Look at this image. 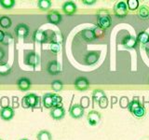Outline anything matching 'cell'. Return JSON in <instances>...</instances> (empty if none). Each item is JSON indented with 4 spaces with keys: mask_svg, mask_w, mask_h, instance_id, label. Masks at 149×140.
I'll return each mask as SVG.
<instances>
[{
    "mask_svg": "<svg viewBox=\"0 0 149 140\" xmlns=\"http://www.w3.org/2000/svg\"><path fill=\"white\" fill-rule=\"evenodd\" d=\"M132 114L135 117H137V118H142V117H143L144 115H146V108H144L143 106H140L139 107H137V108L132 112Z\"/></svg>",
    "mask_w": 149,
    "mask_h": 140,
    "instance_id": "obj_29",
    "label": "cell"
},
{
    "mask_svg": "<svg viewBox=\"0 0 149 140\" xmlns=\"http://www.w3.org/2000/svg\"><path fill=\"white\" fill-rule=\"evenodd\" d=\"M11 20L8 16H2L0 18V26H1L3 29H8L11 26Z\"/></svg>",
    "mask_w": 149,
    "mask_h": 140,
    "instance_id": "obj_22",
    "label": "cell"
},
{
    "mask_svg": "<svg viewBox=\"0 0 149 140\" xmlns=\"http://www.w3.org/2000/svg\"><path fill=\"white\" fill-rule=\"evenodd\" d=\"M104 96H105V93L104 91H102V90H96V91L93 92V94H92L93 100H95L96 102H99V100Z\"/></svg>",
    "mask_w": 149,
    "mask_h": 140,
    "instance_id": "obj_30",
    "label": "cell"
},
{
    "mask_svg": "<svg viewBox=\"0 0 149 140\" xmlns=\"http://www.w3.org/2000/svg\"><path fill=\"white\" fill-rule=\"evenodd\" d=\"M62 102H63V98L61 97L60 95L56 94L54 95V98H53V107H56V106H62ZM52 107V108H53Z\"/></svg>",
    "mask_w": 149,
    "mask_h": 140,
    "instance_id": "obj_32",
    "label": "cell"
},
{
    "mask_svg": "<svg viewBox=\"0 0 149 140\" xmlns=\"http://www.w3.org/2000/svg\"><path fill=\"white\" fill-rule=\"evenodd\" d=\"M130 105V102H129V99L126 96L122 97L120 99V106L123 107V108H126V107H128Z\"/></svg>",
    "mask_w": 149,
    "mask_h": 140,
    "instance_id": "obj_34",
    "label": "cell"
},
{
    "mask_svg": "<svg viewBox=\"0 0 149 140\" xmlns=\"http://www.w3.org/2000/svg\"><path fill=\"white\" fill-rule=\"evenodd\" d=\"M84 112H85V108H83L81 105L74 104L70 108L69 114L73 119H80L84 116Z\"/></svg>",
    "mask_w": 149,
    "mask_h": 140,
    "instance_id": "obj_3",
    "label": "cell"
},
{
    "mask_svg": "<svg viewBox=\"0 0 149 140\" xmlns=\"http://www.w3.org/2000/svg\"><path fill=\"white\" fill-rule=\"evenodd\" d=\"M144 46V49H146V50H149V42L147 44H146V45H143Z\"/></svg>",
    "mask_w": 149,
    "mask_h": 140,
    "instance_id": "obj_40",
    "label": "cell"
},
{
    "mask_svg": "<svg viewBox=\"0 0 149 140\" xmlns=\"http://www.w3.org/2000/svg\"><path fill=\"white\" fill-rule=\"evenodd\" d=\"M15 116V111L11 106H4L0 110V118L3 120H11Z\"/></svg>",
    "mask_w": 149,
    "mask_h": 140,
    "instance_id": "obj_4",
    "label": "cell"
},
{
    "mask_svg": "<svg viewBox=\"0 0 149 140\" xmlns=\"http://www.w3.org/2000/svg\"><path fill=\"white\" fill-rule=\"evenodd\" d=\"M47 70L50 75H57L62 71V67H61V64L58 61H51L48 64Z\"/></svg>",
    "mask_w": 149,
    "mask_h": 140,
    "instance_id": "obj_15",
    "label": "cell"
},
{
    "mask_svg": "<svg viewBox=\"0 0 149 140\" xmlns=\"http://www.w3.org/2000/svg\"><path fill=\"white\" fill-rule=\"evenodd\" d=\"M49 115L50 117L55 120H63L65 116V109L62 106H56L53 107V108L50 109L49 112Z\"/></svg>",
    "mask_w": 149,
    "mask_h": 140,
    "instance_id": "obj_6",
    "label": "cell"
},
{
    "mask_svg": "<svg viewBox=\"0 0 149 140\" xmlns=\"http://www.w3.org/2000/svg\"><path fill=\"white\" fill-rule=\"evenodd\" d=\"M82 3L86 4V5H93V4L96 3V1H95V0H91H91H88H88H83Z\"/></svg>",
    "mask_w": 149,
    "mask_h": 140,
    "instance_id": "obj_38",
    "label": "cell"
},
{
    "mask_svg": "<svg viewBox=\"0 0 149 140\" xmlns=\"http://www.w3.org/2000/svg\"><path fill=\"white\" fill-rule=\"evenodd\" d=\"M100 58V52L99 51H90L85 56V64L88 65L94 64L98 62Z\"/></svg>",
    "mask_w": 149,
    "mask_h": 140,
    "instance_id": "obj_14",
    "label": "cell"
},
{
    "mask_svg": "<svg viewBox=\"0 0 149 140\" xmlns=\"http://www.w3.org/2000/svg\"><path fill=\"white\" fill-rule=\"evenodd\" d=\"M88 121L91 125L94 126L101 120V114L96 110H91L88 113Z\"/></svg>",
    "mask_w": 149,
    "mask_h": 140,
    "instance_id": "obj_16",
    "label": "cell"
},
{
    "mask_svg": "<svg viewBox=\"0 0 149 140\" xmlns=\"http://www.w3.org/2000/svg\"><path fill=\"white\" fill-rule=\"evenodd\" d=\"M39 102V97L35 93H28L22 100V105L24 108H35Z\"/></svg>",
    "mask_w": 149,
    "mask_h": 140,
    "instance_id": "obj_1",
    "label": "cell"
},
{
    "mask_svg": "<svg viewBox=\"0 0 149 140\" xmlns=\"http://www.w3.org/2000/svg\"><path fill=\"white\" fill-rule=\"evenodd\" d=\"M138 15L141 19L146 20L149 18V8L147 6H142L138 9Z\"/></svg>",
    "mask_w": 149,
    "mask_h": 140,
    "instance_id": "obj_23",
    "label": "cell"
},
{
    "mask_svg": "<svg viewBox=\"0 0 149 140\" xmlns=\"http://www.w3.org/2000/svg\"><path fill=\"white\" fill-rule=\"evenodd\" d=\"M114 12L118 17H125L128 14V7L127 3H125L124 1L118 2L114 6Z\"/></svg>",
    "mask_w": 149,
    "mask_h": 140,
    "instance_id": "obj_2",
    "label": "cell"
},
{
    "mask_svg": "<svg viewBox=\"0 0 149 140\" xmlns=\"http://www.w3.org/2000/svg\"><path fill=\"white\" fill-rule=\"evenodd\" d=\"M25 64L27 65H30V66L36 67L40 64V57L39 55L32 51V52L28 53L26 58H25Z\"/></svg>",
    "mask_w": 149,
    "mask_h": 140,
    "instance_id": "obj_5",
    "label": "cell"
},
{
    "mask_svg": "<svg viewBox=\"0 0 149 140\" xmlns=\"http://www.w3.org/2000/svg\"><path fill=\"white\" fill-rule=\"evenodd\" d=\"M37 8L43 11H47L51 8V1L49 0H38L37 1Z\"/></svg>",
    "mask_w": 149,
    "mask_h": 140,
    "instance_id": "obj_21",
    "label": "cell"
},
{
    "mask_svg": "<svg viewBox=\"0 0 149 140\" xmlns=\"http://www.w3.org/2000/svg\"><path fill=\"white\" fill-rule=\"evenodd\" d=\"M61 50V45L60 44H56V43H51L50 44V50L54 53L59 52Z\"/></svg>",
    "mask_w": 149,
    "mask_h": 140,
    "instance_id": "obj_35",
    "label": "cell"
},
{
    "mask_svg": "<svg viewBox=\"0 0 149 140\" xmlns=\"http://www.w3.org/2000/svg\"><path fill=\"white\" fill-rule=\"evenodd\" d=\"M4 56H5V51L1 48H0V62H1L2 59L4 58ZM0 64H1V63H0Z\"/></svg>",
    "mask_w": 149,
    "mask_h": 140,
    "instance_id": "obj_39",
    "label": "cell"
},
{
    "mask_svg": "<svg viewBox=\"0 0 149 140\" xmlns=\"http://www.w3.org/2000/svg\"><path fill=\"white\" fill-rule=\"evenodd\" d=\"M55 93H45L42 97V103L46 108H52L53 107V98Z\"/></svg>",
    "mask_w": 149,
    "mask_h": 140,
    "instance_id": "obj_17",
    "label": "cell"
},
{
    "mask_svg": "<svg viewBox=\"0 0 149 140\" xmlns=\"http://www.w3.org/2000/svg\"><path fill=\"white\" fill-rule=\"evenodd\" d=\"M15 0H0V6L5 9H11L15 7Z\"/></svg>",
    "mask_w": 149,
    "mask_h": 140,
    "instance_id": "obj_24",
    "label": "cell"
},
{
    "mask_svg": "<svg viewBox=\"0 0 149 140\" xmlns=\"http://www.w3.org/2000/svg\"><path fill=\"white\" fill-rule=\"evenodd\" d=\"M37 140H52V135L47 130H41L36 134Z\"/></svg>",
    "mask_w": 149,
    "mask_h": 140,
    "instance_id": "obj_20",
    "label": "cell"
},
{
    "mask_svg": "<svg viewBox=\"0 0 149 140\" xmlns=\"http://www.w3.org/2000/svg\"><path fill=\"white\" fill-rule=\"evenodd\" d=\"M47 19H48L49 22L52 23V24L57 25L62 22V15L57 10H51L47 14Z\"/></svg>",
    "mask_w": 149,
    "mask_h": 140,
    "instance_id": "obj_10",
    "label": "cell"
},
{
    "mask_svg": "<svg viewBox=\"0 0 149 140\" xmlns=\"http://www.w3.org/2000/svg\"><path fill=\"white\" fill-rule=\"evenodd\" d=\"M98 104H99V106L101 107V108L104 109L107 107V106H108V99H107L106 95L102 97L101 99L99 100V102H98Z\"/></svg>",
    "mask_w": 149,
    "mask_h": 140,
    "instance_id": "obj_33",
    "label": "cell"
},
{
    "mask_svg": "<svg viewBox=\"0 0 149 140\" xmlns=\"http://www.w3.org/2000/svg\"><path fill=\"white\" fill-rule=\"evenodd\" d=\"M127 7L130 10H136L139 8V1L138 0H128Z\"/></svg>",
    "mask_w": 149,
    "mask_h": 140,
    "instance_id": "obj_28",
    "label": "cell"
},
{
    "mask_svg": "<svg viewBox=\"0 0 149 140\" xmlns=\"http://www.w3.org/2000/svg\"><path fill=\"white\" fill-rule=\"evenodd\" d=\"M140 106H141V104H140V102L138 101V100H135V99H133L132 101H130V105H129V106H128V108H129V110L132 112L137 108V107H139Z\"/></svg>",
    "mask_w": 149,
    "mask_h": 140,
    "instance_id": "obj_31",
    "label": "cell"
},
{
    "mask_svg": "<svg viewBox=\"0 0 149 140\" xmlns=\"http://www.w3.org/2000/svg\"><path fill=\"white\" fill-rule=\"evenodd\" d=\"M21 140H28V139H26V138H22V139H21Z\"/></svg>",
    "mask_w": 149,
    "mask_h": 140,
    "instance_id": "obj_41",
    "label": "cell"
},
{
    "mask_svg": "<svg viewBox=\"0 0 149 140\" xmlns=\"http://www.w3.org/2000/svg\"><path fill=\"white\" fill-rule=\"evenodd\" d=\"M137 39L139 42H141L142 44L146 45L149 42V34L146 32H141L137 36Z\"/></svg>",
    "mask_w": 149,
    "mask_h": 140,
    "instance_id": "obj_25",
    "label": "cell"
},
{
    "mask_svg": "<svg viewBox=\"0 0 149 140\" xmlns=\"http://www.w3.org/2000/svg\"><path fill=\"white\" fill-rule=\"evenodd\" d=\"M62 9L65 14H67V15H73V14L77 12V5L73 1H67L63 4Z\"/></svg>",
    "mask_w": 149,
    "mask_h": 140,
    "instance_id": "obj_11",
    "label": "cell"
},
{
    "mask_svg": "<svg viewBox=\"0 0 149 140\" xmlns=\"http://www.w3.org/2000/svg\"><path fill=\"white\" fill-rule=\"evenodd\" d=\"M33 39L38 43H46L48 41V35L45 31H42L40 29L36 30L33 34Z\"/></svg>",
    "mask_w": 149,
    "mask_h": 140,
    "instance_id": "obj_13",
    "label": "cell"
},
{
    "mask_svg": "<svg viewBox=\"0 0 149 140\" xmlns=\"http://www.w3.org/2000/svg\"><path fill=\"white\" fill-rule=\"evenodd\" d=\"M0 140H3V139H0Z\"/></svg>",
    "mask_w": 149,
    "mask_h": 140,
    "instance_id": "obj_42",
    "label": "cell"
},
{
    "mask_svg": "<svg viewBox=\"0 0 149 140\" xmlns=\"http://www.w3.org/2000/svg\"><path fill=\"white\" fill-rule=\"evenodd\" d=\"M97 22H98V25L101 28H102V29H107V28H109L111 26L112 21L109 15L104 14V15H100L98 17Z\"/></svg>",
    "mask_w": 149,
    "mask_h": 140,
    "instance_id": "obj_12",
    "label": "cell"
},
{
    "mask_svg": "<svg viewBox=\"0 0 149 140\" xmlns=\"http://www.w3.org/2000/svg\"><path fill=\"white\" fill-rule=\"evenodd\" d=\"M12 40V36L8 34V33H6V36H5L4 41H3V44L4 45H8L10 43V41Z\"/></svg>",
    "mask_w": 149,
    "mask_h": 140,
    "instance_id": "obj_36",
    "label": "cell"
},
{
    "mask_svg": "<svg viewBox=\"0 0 149 140\" xmlns=\"http://www.w3.org/2000/svg\"><path fill=\"white\" fill-rule=\"evenodd\" d=\"M5 36H6V33L3 32L2 30H0V43H3Z\"/></svg>",
    "mask_w": 149,
    "mask_h": 140,
    "instance_id": "obj_37",
    "label": "cell"
},
{
    "mask_svg": "<svg viewBox=\"0 0 149 140\" xmlns=\"http://www.w3.org/2000/svg\"><path fill=\"white\" fill-rule=\"evenodd\" d=\"M81 36H82V38L87 42L93 41L96 37L94 31L91 29H84L81 32Z\"/></svg>",
    "mask_w": 149,
    "mask_h": 140,
    "instance_id": "obj_19",
    "label": "cell"
},
{
    "mask_svg": "<svg viewBox=\"0 0 149 140\" xmlns=\"http://www.w3.org/2000/svg\"><path fill=\"white\" fill-rule=\"evenodd\" d=\"M63 84L60 80H54L51 83V89H52L54 92H61L63 90Z\"/></svg>",
    "mask_w": 149,
    "mask_h": 140,
    "instance_id": "obj_27",
    "label": "cell"
},
{
    "mask_svg": "<svg viewBox=\"0 0 149 140\" xmlns=\"http://www.w3.org/2000/svg\"><path fill=\"white\" fill-rule=\"evenodd\" d=\"M88 87H90V83L85 77H79L74 81V88L77 91H86L88 89Z\"/></svg>",
    "mask_w": 149,
    "mask_h": 140,
    "instance_id": "obj_8",
    "label": "cell"
},
{
    "mask_svg": "<svg viewBox=\"0 0 149 140\" xmlns=\"http://www.w3.org/2000/svg\"><path fill=\"white\" fill-rule=\"evenodd\" d=\"M10 66H9V64H8L7 63H2L0 64V75H2V76H5V75H8L10 73Z\"/></svg>",
    "mask_w": 149,
    "mask_h": 140,
    "instance_id": "obj_26",
    "label": "cell"
},
{
    "mask_svg": "<svg viewBox=\"0 0 149 140\" xmlns=\"http://www.w3.org/2000/svg\"><path fill=\"white\" fill-rule=\"evenodd\" d=\"M17 86L19 88V90H21L22 92H27L31 88V81L27 78H22L17 81Z\"/></svg>",
    "mask_w": 149,
    "mask_h": 140,
    "instance_id": "obj_18",
    "label": "cell"
},
{
    "mask_svg": "<svg viewBox=\"0 0 149 140\" xmlns=\"http://www.w3.org/2000/svg\"><path fill=\"white\" fill-rule=\"evenodd\" d=\"M15 34L20 38H25V37L29 35V27L25 23H19L15 27Z\"/></svg>",
    "mask_w": 149,
    "mask_h": 140,
    "instance_id": "obj_7",
    "label": "cell"
},
{
    "mask_svg": "<svg viewBox=\"0 0 149 140\" xmlns=\"http://www.w3.org/2000/svg\"><path fill=\"white\" fill-rule=\"evenodd\" d=\"M138 44V39L134 36H127L122 41V45L126 49H134Z\"/></svg>",
    "mask_w": 149,
    "mask_h": 140,
    "instance_id": "obj_9",
    "label": "cell"
}]
</instances>
